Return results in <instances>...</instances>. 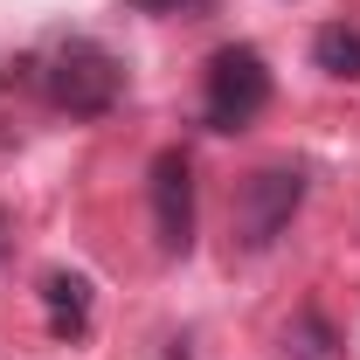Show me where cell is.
Listing matches in <instances>:
<instances>
[{
  "instance_id": "obj_1",
  "label": "cell",
  "mask_w": 360,
  "mask_h": 360,
  "mask_svg": "<svg viewBox=\"0 0 360 360\" xmlns=\"http://www.w3.org/2000/svg\"><path fill=\"white\" fill-rule=\"evenodd\" d=\"M42 90H49V104L70 111V118H104V111L125 97V70H118V56H111L104 42L70 35V42L49 56Z\"/></svg>"
},
{
  "instance_id": "obj_2",
  "label": "cell",
  "mask_w": 360,
  "mask_h": 360,
  "mask_svg": "<svg viewBox=\"0 0 360 360\" xmlns=\"http://www.w3.org/2000/svg\"><path fill=\"white\" fill-rule=\"evenodd\" d=\"M270 104V70L264 56L250 42H229L208 56V84H201V118H208V132H243V125H257Z\"/></svg>"
},
{
  "instance_id": "obj_3",
  "label": "cell",
  "mask_w": 360,
  "mask_h": 360,
  "mask_svg": "<svg viewBox=\"0 0 360 360\" xmlns=\"http://www.w3.org/2000/svg\"><path fill=\"white\" fill-rule=\"evenodd\" d=\"M298 201H305V174L298 167H257L243 180V194H236V243L243 250H270L291 229Z\"/></svg>"
},
{
  "instance_id": "obj_4",
  "label": "cell",
  "mask_w": 360,
  "mask_h": 360,
  "mask_svg": "<svg viewBox=\"0 0 360 360\" xmlns=\"http://www.w3.org/2000/svg\"><path fill=\"white\" fill-rule=\"evenodd\" d=\"M153 229H160V250L167 257L194 250V174H187L180 153L153 160Z\"/></svg>"
},
{
  "instance_id": "obj_5",
  "label": "cell",
  "mask_w": 360,
  "mask_h": 360,
  "mask_svg": "<svg viewBox=\"0 0 360 360\" xmlns=\"http://www.w3.org/2000/svg\"><path fill=\"white\" fill-rule=\"evenodd\" d=\"M42 305H49V326H56L63 340H84L90 333V284L77 277V270L42 277Z\"/></svg>"
},
{
  "instance_id": "obj_6",
  "label": "cell",
  "mask_w": 360,
  "mask_h": 360,
  "mask_svg": "<svg viewBox=\"0 0 360 360\" xmlns=\"http://www.w3.org/2000/svg\"><path fill=\"white\" fill-rule=\"evenodd\" d=\"M284 360H347V340L333 333V319L305 305V312L284 326Z\"/></svg>"
},
{
  "instance_id": "obj_7",
  "label": "cell",
  "mask_w": 360,
  "mask_h": 360,
  "mask_svg": "<svg viewBox=\"0 0 360 360\" xmlns=\"http://www.w3.org/2000/svg\"><path fill=\"white\" fill-rule=\"evenodd\" d=\"M312 63L326 70V77H347V84H354V77H360V28L326 21V28L312 35Z\"/></svg>"
},
{
  "instance_id": "obj_8",
  "label": "cell",
  "mask_w": 360,
  "mask_h": 360,
  "mask_svg": "<svg viewBox=\"0 0 360 360\" xmlns=\"http://www.w3.org/2000/svg\"><path fill=\"white\" fill-rule=\"evenodd\" d=\"M125 7H139V14H208L215 0H125Z\"/></svg>"
},
{
  "instance_id": "obj_9",
  "label": "cell",
  "mask_w": 360,
  "mask_h": 360,
  "mask_svg": "<svg viewBox=\"0 0 360 360\" xmlns=\"http://www.w3.org/2000/svg\"><path fill=\"white\" fill-rule=\"evenodd\" d=\"M0 257H7V215H0Z\"/></svg>"
}]
</instances>
